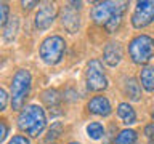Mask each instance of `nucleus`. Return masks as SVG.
<instances>
[{
  "label": "nucleus",
  "instance_id": "f257e3e1",
  "mask_svg": "<svg viewBox=\"0 0 154 144\" xmlns=\"http://www.w3.org/2000/svg\"><path fill=\"white\" fill-rule=\"evenodd\" d=\"M128 2H100L91 10V19L100 26H104L108 32H114L120 26Z\"/></svg>",
  "mask_w": 154,
  "mask_h": 144
},
{
  "label": "nucleus",
  "instance_id": "f03ea898",
  "mask_svg": "<svg viewBox=\"0 0 154 144\" xmlns=\"http://www.w3.org/2000/svg\"><path fill=\"white\" fill-rule=\"evenodd\" d=\"M45 125H47V117L40 106H35V104L26 106L19 112L18 127L21 131H24L29 136L37 138L38 134H42V131L45 130Z\"/></svg>",
  "mask_w": 154,
  "mask_h": 144
},
{
  "label": "nucleus",
  "instance_id": "7ed1b4c3",
  "mask_svg": "<svg viewBox=\"0 0 154 144\" xmlns=\"http://www.w3.org/2000/svg\"><path fill=\"white\" fill-rule=\"evenodd\" d=\"M31 74L26 69H19L13 77L11 82V106L13 109H24V103H26L29 91H31Z\"/></svg>",
  "mask_w": 154,
  "mask_h": 144
},
{
  "label": "nucleus",
  "instance_id": "20e7f679",
  "mask_svg": "<svg viewBox=\"0 0 154 144\" xmlns=\"http://www.w3.org/2000/svg\"><path fill=\"white\" fill-rule=\"evenodd\" d=\"M64 51H66V42H64V38L60 37V35L47 37L45 40L42 42L40 50H38L42 61L48 66L58 64V62L63 59Z\"/></svg>",
  "mask_w": 154,
  "mask_h": 144
},
{
  "label": "nucleus",
  "instance_id": "39448f33",
  "mask_svg": "<svg viewBox=\"0 0 154 144\" xmlns=\"http://www.w3.org/2000/svg\"><path fill=\"white\" fill-rule=\"evenodd\" d=\"M128 53L133 62L146 64L154 56V38L149 35H137L130 42Z\"/></svg>",
  "mask_w": 154,
  "mask_h": 144
},
{
  "label": "nucleus",
  "instance_id": "423d86ee",
  "mask_svg": "<svg viewBox=\"0 0 154 144\" xmlns=\"http://www.w3.org/2000/svg\"><path fill=\"white\" fill-rule=\"evenodd\" d=\"M87 88L90 91H101L108 86V79L104 75L103 66L98 59H91L87 67Z\"/></svg>",
  "mask_w": 154,
  "mask_h": 144
},
{
  "label": "nucleus",
  "instance_id": "0eeeda50",
  "mask_svg": "<svg viewBox=\"0 0 154 144\" xmlns=\"http://www.w3.org/2000/svg\"><path fill=\"white\" fill-rule=\"evenodd\" d=\"M154 21V0H144L138 2L132 14V24L133 27L141 29L149 26Z\"/></svg>",
  "mask_w": 154,
  "mask_h": 144
},
{
  "label": "nucleus",
  "instance_id": "6e6552de",
  "mask_svg": "<svg viewBox=\"0 0 154 144\" xmlns=\"http://www.w3.org/2000/svg\"><path fill=\"white\" fill-rule=\"evenodd\" d=\"M79 8H80V2H77V3L71 2L69 7H64V10L61 11V22L67 29V32H71V34L77 32V29L80 26Z\"/></svg>",
  "mask_w": 154,
  "mask_h": 144
},
{
  "label": "nucleus",
  "instance_id": "1a4fd4ad",
  "mask_svg": "<svg viewBox=\"0 0 154 144\" xmlns=\"http://www.w3.org/2000/svg\"><path fill=\"white\" fill-rule=\"evenodd\" d=\"M55 18H56V7L53 3H47L35 14V27L38 31H45L51 26Z\"/></svg>",
  "mask_w": 154,
  "mask_h": 144
},
{
  "label": "nucleus",
  "instance_id": "9d476101",
  "mask_svg": "<svg viewBox=\"0 0 154 144\" xmlns=\"http://www.w3.org/2000/svg\"><path fill=\"white\" fill-rule=\"evenodd\" d=\"M122 46H120V43L117 42H111L108 45L104 46V51H103V59L108 66L114 67L117 66L120 61H122Z\"/></svg>",
  "mask_w": 154,
  "mask_h": 144
},
{
  "label": "nucleus",
  "instance_id": "9b49d317",
  "mask_svg": "<svg viewBox=\"0 0 154 144\" xmlns=\"http://www.w3.org/2000/svg\"><path fill=\"white\" fill-rule=\"evenodd\" d=\"M87 107L91 114L95 115H101V117H106V115L111 114V104L108 98H104V96H95V98H91L88 101V104H87Z\"/></svg>",
  "mask_w": 154,
  "mask_h": 144
},
{
  "label": "nucleus",
  "instance_id": "f8f14e48",
  "mask_svg": "<svg viewBox=\"0 0 154 144\" xmlns=\"http://www.w3.org/2000/svg\"><path fill=\"white\" fill-rule=\"evenodd\" d=\"M117 115L120 117V120H122L125 125H132V123L137 122V114H135L133 107H132L128 103H120V104H119Z\"/></svg>",
  "mask_w": 154,
  "mask_h": 144
},
{
  "label": "nucleus",
  "instance_id": "ddd939ff",
  "mask_svg": "<svg viewBox=\"0 0 154 144\" xmlns=\"http://www.w3.org/2000/svg\"><path fill=\"white\" fill-rule=\"evenodd\" d=\"M141 85L146 91L154 90V66H144L141 69V75H140Z\"/></svg>",
  "mask_w": 154,
  "mask_h": 144
},
{
  "label": "nucleus",
  "instance_id": "4468645a",
  "mask_svg": "<svg viewBox=\"0 0 154 144\" xmlns=\"http://www.w3.org/2000/svg\"><path fill=\"white\" fill-rule=\"evenodd\" d=\"M18 27H19V21H18L16 16L10 18V21L3 26V40L7 43L14 40V37H16V34H18Z\"/></svg>",
  "mask_w": 154,
  "mask_h": 144
},
{
  "label": "nucleus",
  "instance_id": "2eb2a0df",
  "mask_svg": "<svg viewBox=\"0 0 154 144\" xmlns=\"http://www.w3.org/2000/svg\"><path fill=\"white\" fill-rule=\"evenodd\" d=\"M42 99L47 104V107H50V109H56L61 103V96L56 90H45L42 93Z\"/></svg>",
  "mask_w": 154,
  "mask_h": 144
},
{
  "label": "nucleus",
  "instance_id": "dca6fc26",
  "mask_svg": "<svg viewBox=\"0 0 154 144\" xmlns=\"http://www.w3.org/2000/svg\"><path fill=\"white\" fill-rule=\"evenodd\" d=\"M125 93L132 101H138L141 98V88H140V83L135 79H128L125 82Z\"/></svg>",
  "mask_w": 154,
  "mask_h": 144
},
{
  "label": "nucleus",
  "instance_id": "f3484780",
  "mask_svg": "<svg viewBox=\"0 0 154 144\" xmlns=\"http://www.w3.org/2000/svg\"><path fill=\"white\" fill-rule=\"evenodd\" d=\"M137 138L138 134L135 130H122L116 138V144H133L137 141Z\"/></svg>",
  "mask_w": 154,
  "mask_h": 144
},
{
  "label": "nucleus",
  "instance_id": "a211bd4d",
  "mask_svg": "<svg viewBox=\"0 0 154 144\" xmlns=\"http://www.w3.org/2000/svg\"><path fill=\"white\" fill-rule=\"evenodd\" d=\"M87 134H88V138H91V139H100V138H103V134H104L103 125L98 123V122H91L88 127H87Z\"/></svg>",
  "mask_w": 154,
  "mask_h": 144
},
{
  "label": "nucleus",
  "instance_id": "6ab92c4d",
  "mask_svg": "<svg viewBox=\"0 0 154 144\" xmlns=\"http://www.w3.org/2000/svg\"><path fill=\"white\" fill-rule=\"evenodd\" d=\"M63 131V125L60 123V122H56V123H53L51 125V128L48 130V136H47V141L50 142V141H53L55 138H58L60 136V133Z\"/></svg>",
  "mask_w": 154,
  "mask_h": 144
},
{
  "label": "nucleus",
  "instance_id": "aec40b11",
  "mask_svg": "<svg viewBox=\"0 0 154 144\" xmlns=\"http://www.w3.org/2000/svg\"><path fill=\"white\" fill-rule=\"evenodd\" d=\"M0 22L2 26L8 22V5L7 3H0Z\"/></svg>",
  "mask_w": 154,
  "mask_h": 144
},
{
  "label": "nucleus",
  "instance_id": "412c9836",
  "mask_svg": "<svg viewBox=\"0 0 154 144\" xmlns=\"http://www.w3.org/2000/svg\"><path fill=\"white\" fill-rule=\"evenodd\" d=\"M8 144H31V142H29V139H27L26 136L18 134V136H13V139H11Z\"/></svg>",
  "mask_w": 154,
  "mask_h": 144
},
{
  "label": "nucleus",
  "instance_id": "4be33fe9",
  "mask_svg": "<svg viewBox=\"0 0 154 144\" xmlns=\"http://www.w3.org/2000/svg\"><path fill=\"white\" fill-rule=\"evenodd\" d=\"M7 123H5V120H0V142L5 141V138H7Z\"/></svg>",
  "mask_w": 154,
  "mask_h": 144
},
{
  "label": "nucleus",
  "instance_id": "5701e85b",
  "mask_svg": "<svg viewBox=\"0 0 154 144\" xmlns=\"http://www.w3.org/2000/svg\"><path fill=\"white\" fill-rule=\"evenodd\" d=\"M7 107V91L3 88L0 90V110H5Z\"/></svg>",
  "mask_w": 154,
  "mask_h": 144
},
{
  "label": "nucleus",
  "instance_id": "b1692460",
  "mask_svg": "<svg viewBox=\"0 0 154 144\" xmlns=\"http://www.w3.org/2000/svg\"><path fill=\"white\" fill-rule=\"evenodd\" d=\"M23 8L24 10H31L32 7H35V5H38V2H21Z\"/></svg>",
  "mask_w": 154,
  "mask_h": 144
},
{
  "label": "nucleus",
  "instance_id": "393cba45",
  "mask_svg": "<svg viewBox=\"0 0 154 144\" xmlns=\"http://www.w3.org/2000/svg\"><path fill=\"white\" fill-rule=\"evenodd\" d=\"M69 144H79V142H69Z\"/></svg>",
  "mask_w": 154,
  "mask_h": 144
}]
</instances>
